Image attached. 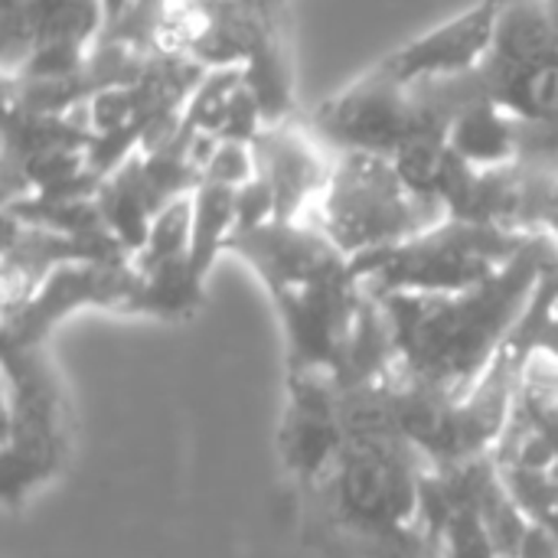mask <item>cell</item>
Here are the masks:
<instances>
[{"mask_svg":"<svg viewBox=\"0 0 558 558\" xmlns=\"http://www.w3.org/2000/svg\"><path fill=\"white\" fill-rule=\"evenodd\" d=\"M553 265L558 245L536 235L513 265L477 288L376 298L396 340V376L445 396L471 392L530 311Z\"/></svg>","mask_w":558,"mask_h":558,"instance_id":"obj_1","label":"cell"},{"mask_svg":"<svg viewBox=\"0 0 558 558\" xmlns=\"http://www.w3.org/2000/svg\"><path fill=\"white\" fill-rule=\"evenodd\" d=\"M3 507L13 513L72 461L75 418L46 343H3Z\"/></svg>","mask_w":558,"mask_h":558,"instance_id":"obj_3","label":"cell"},{"mask_svg":"<svg viewBox=\"0 0 558 558\" xmlns=\"http://www.w3.org/2000/svg\"><path fill=\"white\" fill-rule=\"evenodd\" d=\"M239 190L235 183L209 180L203 177L193 190V239H190V265L199 284H206V275L213 262L226 252L229 235L239 222Z\"/></svg>","mask_w":558,"mask_h":558,"instance_id":"obj_13","label":"cell"},{"mask_svg":"<svg viewBox=\"0 0 558 558\" xmlns=\"http://www.w3.org/2000/svg\"><path fill=\"white\" fill-rule=\"evenodd\" d=\"M432 461L396 428H347L333 468L301 494L304 536L333 558H441L422 523Z\"/></svg>","mask_w":558,"mask_h":558,"instance_id":"obj_2","label":"cell"},{"mask_svg":"<svg viewBox=\"0 0 558 558\" xmlns=\"http://www.w3.org/2000/svg\"><path fill=\"white\" fill-rule=\"evenodd\" d=\"M533 239V232H513L448 216L399 245L356 255L353 275L373 298L454 294L500 275L526 252Z\"/></svg>","mask_w":558,"mask_h":558,"instance_id":"obj_5","label":"cell"},{"mask_svg":"<svg viewBox=\"0 0 558 558\" xmlns=\"http://www.w3.org/2000/svg\"><path fill=\"white\" fill-rule=\"evenodd\" d=\"M343 405L330 373H288V402L278 428V454L298 490H311L343 448Z\"/></svg>","mask_w":558,"mask_h":558,"instance_id":"obj_8","label":"cell"},{"mask_svg":"<svg viewBox=\"0 0 558 558\" xmlns=\"http://www.w3.org/2000/svg\"><path fill=\"white\" fill-rule=\"evenodd\" d=\"M343 255L356 258L399 245L448 219L445 206L418 196L392 157L343 150L337 154L327 190L307 216Z\"/></svg>","mask_w":558,"mask_h":558,"instance_id":"obj_6","label":"cell"},{"mask_svg":"<svg viewBox=\"0 0 558 558\" xmlns=\"http://www.w3.org/2000/svg\"><path fill=\"white\" fill-rule=\"evenodd\" d=\"M477 72L409 85L373 65L337 95L324 98L307 114V124L337 154L363 150L392 157L422 131H451L454 114L477 95Z\"/></svg>","mask_w":558,"mask_h":558,"instance_id":"obj_4","label":"cell"},{"mask_svg":"<svg viewBox=\"0 0 558 558\" xmlns=\"http://www.w3.org/2000/svg\"><path fill=\"white\" fill-rule=\"evenodd\" d=\"M520 131L523 121L500 108L481 85L477 95L454 114L448 144L474 167H504L520 157Z\"/></svg>","mask_w":558,"mask_h":558,"instance_id":"obj_12","label":"cell"},{"mask_svg":"<svg viewBox=\"0 0 558 558\" xmlns=\"http://www.w3.org/2000/svg\"><path fill=\"white\" fill-rule=\"evenodd\" d=\"M546 7L553 10V16H556V20H558V0H546Z\"/></svg>","mask_w":558,"mask_h":558,"instance_id":"obj_16","label":"cell"},{"mask_svg":"<svg viewBox=\"0 0 558 558\" xmlns=\"http://www.w3.org/2000/svg\"><path fill=\"white\" fill-rule=\"evenodd\" d=\"M520 558H558V543L549 533H543L539 526H533V533H530Z\"/></svg>","mask_w":558,"mask_h":558,"instance_id":"obj_14","label":"cell"},{"mask_svg":"<svg viewBox=\"0 0 558 558\" xmlns=\"http://www.w3.org/2000/svg\"><path fill=\"white\" fill-rule=\"evenodd\" d=\"M33 23V56L10 78H59L78 72L105 36V7L101 0H39Z\"/></svg>","mask_w":558,"mask_h":558,"instance_id":"obj_11","label":"cell"},{"mask_svg":"<svg viewBox=\"0 0 558 558\" xmlns=\"http://www.w3.org/2000/svg\"><path fill=\"white\" fill-rule=\"evenodd\" d=\"M134 3H137V0H101V7H105V33L114 29V26L134 10Z\"/></svg>","mask_w":558,"mask_h":558,"instance_id":"obj_15","label":"cell"},{"mask_svg":"<svg viewBox=\"0 0 558 558\" xmlns=\"http://www.w3.org/2000/svg\"><path fill=\"white\" fill-rule=\"evenodd\" d=\"M141 284L144 278L134 268V258L62 265L39 284V291L23 307L3 314V343H46L56 324L85 307L137 314Z\"/></svg>","mask_w":558,"mask_h":558,"instance_id":"obj_7","label":"cell"},{"mask_svg":"<svg viewBox=\"0 0 558 558\" xmlns=\"http://www.w3.org/2000/svg\"><path fill=\"white\" fill-rule=\"evenodd\" d=\"M507 3L510 0H477L461 13L435 23L432 29L412 36L399 49L383 56L376 65L409 85L477 72L494 49Z\"/></svg>","mask_w":558,"mask_h":558,"instance_id":"obj_10","label":"cell"},{"mask_svg":"<svg viewBox=\"0 0 558 558\" xmlns=\"http://www.w3.org/2000/svg\"><path fill=\"white\" fill-rule=\"evenodd\" d=\"M255 177L275 196V222L307 219L317 206L320 193L337 163V150H330L307 118H288L275 124H262L252 141Z\"/></svg>","mask_w":558,"mask_h":558,"instance_id":"obj_9","label":"cell"}]
</instances>
